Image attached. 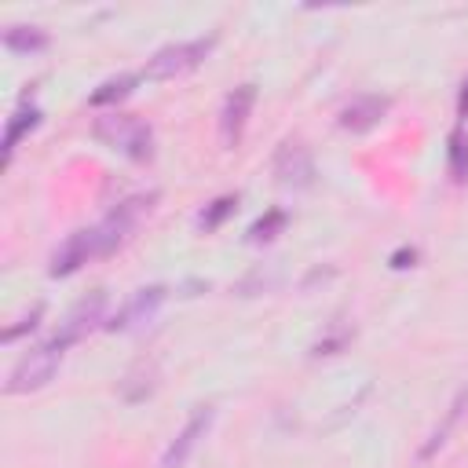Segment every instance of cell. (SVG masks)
Returning a JSON list of instances; mask_svg holds the SVG:
<instances>
[{
    "mask_svg": "<svg viewBox=\"0 0 468 468\" xmlns=\"http://www.w3.org/2000/svg\"><path fill=\"white\" fill-rule=\"evenodd\" d=\"M4 48L15 55H37L48 48V33L40 26H7L4 29Z\"/></svg>",
    "mask_w": 468,
    "mask_h": 468,
    "instance_id": "obj_15",
    "label": "cell"
},
{
    "mask_svg": "<svg viewBox=\"0 0 468 468\" xmlns=\"http://www.w3.org/2000/svg\"><path fill=\"white\" fill-rule=\"evenodd\" d=\"M40 124V110L37 106H18L11 117H7V128H4V161H11V154H15V146L22 143V135H29L33 128Z\"/></svg>",
    "mask_w": 468,
    "mask_h": 468,
    "instance_id": "obj_14",
    "label": "cell"
},
{
    "mask_svg": "<svg viewBox=\"0 0 468 468\" xmlns=\"http://www.w3.org/2000/svg\"><path fill=\"white\" fill-rule=\"evenodd\" d=\"M252 106H256V84H238L234 91H227V99L219 106V146L223 150H234L241 143Z\"/></svg>",
    "mask_w": 468,
    "mask_h": 468,
    "instance_id": "obj_5",
    "label": "cell"
},
{
    "mask_svg": "<svg viewBox=\"0 0 468 468\" xmlns=\"http://www.w3.org/2000/svg\"><path fill=\"white\" fill-rule=\"evenodd\" d=\"M388 110H391V99L388 95H358L347 106H340L336 124L344 132H351V135H366V132H373L388 117Z\"/></svg>",
    "mask_w": 468,
    "mask_h": 468,
    "instance_id": "obj_11",
    "label": "cell"
},
{
    "mask_svg": "<svg viewBox=\"0 0 468 468\" xmlns=\"http://www.w3.org/2000/svg\"><path fill=\"white\" fill-rule=\"evenodd\" d=\"M62 355H66V344L62 340H44L37 347H29L7 373L4 380V395H29V391H40L55 380L58 366H62Z\"/></svg>",
    "mask_w": 468,
    "mask_h": 468,
    "instance_id": "obj_2",
    "label": "cell"
},
{
    "mask_svg": "<svg viewBox=\"0 0 468 468\" xmlns=\"http://www.w3.org/2000/svg\"><path fill=\"white\" fill-rule=\"evenodd\" d=\"M154 201H157V194H135V197H124L121 205H113L91 230H95V241H99V256H110V252H117L124 241H128V234L139 227V219L154 208Z\"/></svg>",
    "mask_w": 468,
    "mask_h": 468,
    "instance_id": "obj_4",
    "label": "cell"
},
{
    "mask_svg": "<svg viewBox=\"0 0 468 468\" xmlns=\"http://www.w3.org/2000/svg\"><path fill=\"white\" fill-rule=\"evenodd\" d=\"M135 84H139V77H135V73H117V77L102 80V84L88 95V102H91V106H113V102L128 99V95L135 91Z\"/></svg>",
    "mask_w": 468,
    "mask_h": 468,
    "instance_id": "obj_16",
    "label": "cell"
},
{
    "mask_svg": "<svg viewBox=\"0 0 468 468\" xmlns=\"http://www.w3.org/2000/svg\"><path fill=\"white\" fill-rule=\"evenodd\" d=\"M285 223H289V216H285L282 208H271L267 216H260V219L249 227L245 241H249V245H267V241H274V238L285 230Z\"/></svg>",
    "mask_w": 468,
    "mask_h": 468,
    "instance_id": "obj_17",
    "label": "cell"
},
{
    "mask_svg": "<svg viewBox=\"0 0 468 468\" xmlns=\"http://www.w3.org/2000/svg\"><path fill=\"white\" fill-rule=\"evenodd\" d=\"M106 292H91V296H84L80 303H73L69 307V314L62 318V325H58V333H55V340H62L66 347L69 344H77V340H84L91 329H99V325H106Z\"/></svg>",
    "mask_w": 468,
    "mask_h": 468,
    "instance_id": "obj_9",
    "label": "cell"
},
{
    "mask_svg": "<svg viewBox=\"0 0 468 468\" xmlns=\"http://www.w3.org/2000/svg\"><path fill=\"white\" fill-rule=\"evenodd\" d=\"M446 157H450V176H453L457 183H464V179H468V135H464L461 128L450 132V139H446Z\"/></svg>",
    "mask_w": 468,
    "mask_h": 468,
    "instance_id": "obj_18",
    "label": "cell"
},
{
    "mask_svg": "<svg viewBox=\"0 0 468 468\" xmlns=\"http://www.w3.org/2000/svg\"><path fill=\"white\" fill-rule=\"evenodd\" d=\"M212 417H216L212 406H197V410L186 417V424L179 428V435L168 442V450H165V457H161V468H186V461L194 457L197 442L208 435Z\"/></svg>",
    "mask_w": 468,
    "mask_h": 468,
    "instance_id": "obj_8",
    "label": "cell"
},
{
    "mask_svg": "<svg viewBox=\"0 0 468 468\" xmlns=\"http://www.w3.org/2000/svg\"><path fill=\"white\" fill-rule=\"evenodd\" d=\"M40 314H44V307L37 303V307H33V311H29L26 318H18V325H7V329H4V340L11 344V340H15L18 333H26V329H37V322H40Z\"/></svg>",
    "mask_w": 468,
    "mask_h": 468,
    "instance_id": "obj_20",
    "label": "cell"
},
{
    "mask_svg": "<svg viewBox=\"0 0 468 468\" xmlns=\"http://www.w3.org/2000/svg\"><path fill=\"white\" fill-rule=\"evenodd\" d=\"M165 300H168V289H165V285L135 289V292L124 300V307L106 322V329H110V333H135V329H143V325L161 311Z\"/></svg>",
    "mask_w": 468,
    "mask_h": 468,
    "instance_id": "obj_6",
    "label": "cell"
},
{
    "mask_svg": "<svg viewBox=\"0 0 468 468\" xmlns=\"http://www.w3.org/2000/svg\"><path fill=\"white\" fill-rule=\"evenodd\" d=\"M457 117L461 121H468V80L461 84V91H457Z\"/></svg>",
    "mask_w": 468,
    "mask_h": 468,
    "instance_id": "obj_22",
    "label": "cell"
},
{
    "mask_svg": "<svg viewBox=\"0 0 468 468\" xmlns=\"http://www.w3.org/2000/svg\"><path fill=\"white\" fill-rule=\"evenodd\" d=\"M95 139L106 143L110 150L124 154L128 161L143 165L154 157V128L143 121V117H132V113H102L95 117Z\"/></svg>",
    "mask_w": 468,
    "mask_h": 468,
    "instance_id": "obj_1",
    "label": "cell"
},
{
    "mask_svg": "<svg viewBox=\"0 0 468 468\" xmlns=\"http://www.w3.org/2000/svg\"><path fill=\"white\" fill-rule=\"evenodd\" d=\"M157 388V366L154 362H135L128 369V377L121 380V399L124 402H143L146 395H154Z\"/></svg>",
    "mask_w": 468,
    "mask_h": 468,
    "instance_id": "obj_13",
    "label": "cell"
},
{
    "mask_svg": "<svg viewBox=\"0 0 468 468\" xmlns=\"http://www.w3.org/2000/svg\"><path fill=\"white\" fill-rule=\"evenodd\" d=\"M391 271H406V267H413L417 263V249H410V245H402V249H395L391 252Z\"/></svg>",
    "mask_w": 468,
    "mask_h": 468,
    "instance_id": "obj_21",
    "label": "cell"
},
{
    "mask_svg": "<svg viewBox=\"0 0 468 468\" xmlns=\"http://www.w3.org/2000/svg\"><path fill=\"white\" fill-rule=\"evenodd\" d=\"M234 208H238V197H234V194H223V197L208 201V205L197 212V227H201V230H216V227H223L227 216H234Z\"/></svg>",
    "mask_w": 468,
    "mask_h": 468,
    "instance_id": "obj_19",
    "label": "cell"
},
{
    "mask_svg": "<svg viewBox=\"0 0 468 468\" xmlns=\"http://www.w3.org/2000/svg\"><path fill=\"white\" fill-rule=\"evenodd\" d=\"M464 410H468V388H461L457 395H453V402L446 406V413H442V420L431 428V435H428V442L420 446V461H428V457H435L446 442H450V431L457 428V420L464 417Z\"/></svg>",
    "mask_w": 468,
    "mask_h": 468,
    "instance_id": "obj_12",
    "label": "cell"
},
{
    "mask_svg": "<svg viewBox=\"0 0 468 468\" xmlns=\"http://www.w3.org/2000/svg\"><path fill=\"white\" fill-rule=\"evenodd\" d=\"M274 179L285 190H307L314 183V157L303 143H282L274 154Z\"/></svg>",
    "mask_w": 468,
    "mask_h": 468,
    "instance_id": "obj_7",
    "label": "cell"
},
{
    "mask_svg": "<svg viewBox=\"0 0 468 468\" xmlns=\"http://www.w3.org/2000/svg\"><path fill=\"white\" fill-rule=\"evenodd\" d=\"M99 256V241H95V230L91 227H84V230H73L58 249H55V256H51V267H48V274L51 278H69V274H77L88 260H95Z\"/></svg>",
    "mask_w": 468,
    "mask_h": 468,
    "instance_id": "obj_10",
    "label": "cell"
},
{
    "mask_svg": "<svg viewBox=\"0 0 468 468\" xmlns=\"http://www.w3.org/2000/svg\"><path fill=\"white\" fill-rule=\"evenodd\" d=\"M216 48V37H197V40H179V44H168L161 51H154L143 66V77L146 80H176V77H186L194 73Z\"/></svg>",
    "mask_w": 468,
    "mask_h": 468,
    "instance_id": "obj_3",
    "label": "cell"
}]
</instances>
